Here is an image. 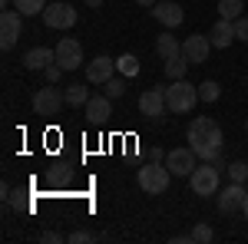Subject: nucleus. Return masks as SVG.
<instances>
[{
	"instance_id": "7",
	"label": "nucleus",
	"mask_w": 248,
	"mask_h": 244,
	"mask_svg": "<svg viewBox=\"0 0 248 244\" xmlns=\"http://www.w3.org/2000/svg\"><path fill=\"white\" fill-rule=\"evenodd\" d=\"M20 33H23V14L20 10H3L0 14V46L3 50H14Z\"/></svg>"
},
{
	"instance_id": "33",
	"label": "nucleus",
	"mask_w": 248,
	"mask_h": 244,
	"mask_svg": "<svg viewBox=\"0 0 248 244\" xmlns=\"http://www.w3.org/2000/svg\"><path fill=\"white\" fill-rule=\"evenodd\" d=\"M136 3H139V7H149V10H153V7L159 3V0H136Z\"/></svg>"
},
{
	"instance_id": "16",
	"label": "nucleus",
	"mask_w": 248,
	"mask_h": 244,
	"mask_svg": "<svg viewBox=\"0 0 248 244\" xmlns=\"http://www.w3.org/2000/svg\"><path fill=\"white\" fill-rule=\"evenodd\" d=\"M209 40L215 50H225V46H232V40H235V20H222L218 17V23L209 30Z\"/></svg>"
},
{
	"instance_id": "24",
	"label": "nucleus",
	"mask_w": 248,
	"mask_h": 244,
	"mask_svg": "<svg viewBox=\"0 0 248 244\" xmlns=\"http://www.w3.org/2000/svg\"><path fill=\"white\" fill-rule=\"evenodd\" d=\"M14 7H17L23 17H37L46 10V0H14Z\"/></svg>"
},
{
	"instance_id": "26",
	"label": "nucleus",
	"mask_w": 248,
	"mask_h": 244,
	"mask_svg": "<svg viewBox=\"0 0 248 244\" xmlns=\"http://www.w3.org/2000/svg\"><path fill=\"white\" fill-rule=\"evenodd\" d=\"M212 238H215V231H212L205 221H199V225L192 228V241H195V244H209Z\"/></svg>"
},
{
	"instance_id": "23",
	"label": "nucleus",
	"mask_w": 248,
	"mask_h": 244,
	"mask_svg": "<svg viewBox=\"0 0 248 244\" xmlns=\"http://www.w3.org/2000/svg\"><path fill=\"white\" fill-rule=\"evenodd\" d=\"M218 96H222V86H218L215 79L199 83V99H202V102H218Z\"/></svg>"
},
{
	"instance_id": "37",
	"label": "nucleus",
	"mask_w": 248,
	"mask_h": 244,
	"mask_svg": "<svg viewBox=\"0 0 248 244\" xmlns=\"http://www.w3.org/2000/svg\"><path fill=\"white\" fill-rule=\"evenodd\" d=\"M245 132H248V119H245Z\"/></svg>"
},
{
	"instance_id": "25",
	"label": "nucleus",
	"mask_w": 248,
	"mask_h": 244,
	"mask_svg": "<svg viewBox=\"0 0 248 244\" xmlns=\"http://www.w3.org/2000/svg\"><path fill=\"white\" fill-rule=\"evenodd\" d=\"M229 182H242L245 185L248 182V162H229Z\"/></svg>"
},
{
	"instance_id": "10",
	"label": "nucleus",
	"mask_w": 248,
	"mask_h": 244,
	"mask_svg": "<svg viewBox=\"0 0 248 244\" xmlns=\"http://www.w3.org/2000/svg\"><path fill=\"white\" fill-rule=\"evenodd\" d=\"M57 63L66 70V73H73V70L83 66V46H79V40H73V37L60 40L57 43Z\"/></svg>"
},
{
	"instance_id": "18",
	"label": "nucleus",
	"mask_w": 248,
	"mask_h": 244,
	"mask_svg": "<svg viewBox=\"0 0 248 244\" xmlns=\"http://www.w3.org/2000/svg\"><path fill=\"white\" fill-rule=\"evenodd\" d=\"M155 53L162 57V63L172 57H182V43L172 37V33H159V40H155Z\"/></svg>"
},
{
	"instance_id": "35",
	"label": "nucleus",
	"mask_w": 248,
	"mask_h": 244,
	"mask_svg": "<svg viewBox=\"0 0 248 244\" xmlns=\"http://www.w3.org/2000/svg\"><path fill=\"white\" fill-rule=\"evenodd\" d=\"M86 7H103V0H86Z\"/></svg>"
},
{
	"instance_id": "12",
	"label": "nucleus",
	"mask_w": 248,
	"mask_h": 244,
	"mask_svg": "<svg viewBox=\"0 0 248 244\" xmlns=\"http://www.w3.org/2000/svg\"><path fill=\"white\" fill-rule=\"evenodd\" d=\"M212 50H215V46H212V40L205 37V33H192V37L182 40V57L189 59L192 66H195V63H205Z\"/></svg>"
},
{
	"instance_id": "29",
	"label": "nucleus",
	"mask_w": 248,
	"mask_h": 244,
	"mask_svg": "<svg viewBox=\"0 0 248 244\" xmlns=\"http://www.w3.org/2000/svg\"><path fill=\"white\" fill-rule=\"evenodd\" d=\"M235 40L248 43V17H238V20H235Z\"/></svg>"
},
{
	"instance_id": "31",
	"label": "nucleus",
	"mask_w": 248,
	"mask_h": 244,
	"mask_svg": "<svg viewBox=\"0 0 248 244\" xmlns=\"http://www.w3.org/2000/svg\"><path fill=\"white\" fill-rule=\"evenodd\" d=\"M149 162H166V152L162 149H149Z\"/></svg>"
},
{
	"instance_id": "36",
	"label": "nucleus",
	"mask_w": 248,
	"mask_h": 244,
	"mask_svg": "<svg viewBox=\"0 0 248 244\" xmlns=\"http://www.w3.org/2000/svg\"><path fill=\"white\" fill-rule=\"evenodd\" d=\"M10 3H14V0H0V7H10Z\"/></svg>"
},
{
	"instance_id": "22",
	"label": "nucleus",
	"mask_w": 248,
	"mask_h": 244,
	"mask_svg": "<svg viewBox=\"0 0 248 244\" xmlns=\"http://www.w3.org/2000/svg\"><path fill=\"white\" fill-rule=\"evenodd\" d=\"M192 63L186 57H172V59H166V76L169 79H186V70H189Z\"/></svg>"
},
{
	"instance_id": "20",
	"label": "nucleus",
	"mask_w": 248,
	"mask_h": 244,
	"mask_svg": "<svg viewBox=\"0 0 248 244\" xmlns=\"http://www.w3.org/2000/svg\"><path fill=\"white\" fill-rule=\"evenodd\" d=\"M66 106H86L90 102V89L83 86V83H73V86H66Z\"/></svg>"
},
{
	"instance_id": "15",
	"label": "nucleus",
	"mask_w": 248,
	"mask_h": 244,
	"mask_svg": "<svg viewBox=\"0 0 248 244\" xmlns=\"http://www.w3.org/2000/svg\"><path fill=\"white\" fill-rule=\"evenodd\" d=\"M86 109V119L93 122V126H99V122H106L109 115H113V99L103 93V96H90V102L83 106Z\"/></svg>"
},
{
	"instance_id": "34",
	"label": "nucleus",
	"mask_w": 248,
	"mask_h": 244,
	"mask_svg": "<svg viewBox=\"0 0 248 244\" xmlns=\"http://www.w3.org/2000/svg\"><path fill=\"white\" fill-rule=\"evenodd\" d=\"M242 215H245V221H248V191H245V201H242Z\"/></svg>"
},
{
	"instance_id": "8",
	"label": "nucleus",
	"mask_w": 248,
	"mask_h": 244,
	"mask_svg": "<svg viewBox=\"0 0 248 244\" xmlns=\"http://www.w3.org/2000/svg\"><path fill=\"white\" fill-rule=\"evenodd\" d=\"M166 86H153V89H146V93L139 96V113L146 115V119H153L159 122L162 115H166Z\"/></svg>"
},
{
	"instance_id": "9",
	"label": "nucleus",
	"mask_w": 248,
	"mask_h": 244,
	"mask_svg": "<svg viewBox=\"0 0 248 244\" xmlns=\"http://www.w3.org/2000/svg\"><path fill=\"white\" fill-rule=\"evenodd\" d=\"M245 191L248 188L242 182H229L225 188H218L215 191V205L222 215H232V211H242V201H245Z\"/></svg>"
},
{
	"instance_id": "1",
	"label": "nucleus",
	"mask_w": 248,
	"mask_h": 244,
	"mask_svg": "<svg viewBox=\"0 0 248 244\" xmlns=\"http://www.w3.org/2000/svg\"><path fill=\"white\" fill-rule=\"evenodd\" d=\"M186 139H189V149L202 158V162H215L218 155H222V142H225V132L222 126L209 119V115H195L189 122V132H186Z\"/></svg>"
},
{
	"instance_id": "19",
	"label": "nucleus",
	"mask_w": 248,
	"mask_h": 244,
	"mask_svg": "<svg viewBox=\"0 0 248 244\" xmlns=\"http://www.w3.org/2000/svg\"><path fill=\"white\" fill-rule=\"evenodd\" d=\"M242 10H245V0H218V17H222V20H238V17H245Z\"/></svg>"
},
{
	"instance_id": "30",
	"label": "nucleus",
	"mask_w": 248,
	"mask_h": 244,
	"mask_svg": "<svg viewBox=\"0 0 248 244\" xmlns=\"http://www.w3.org/2000/svg\"><path fill=\"white\" fill-rule=\"evenodd\" d=\"M43 73H46V83H57V79H60L63 73H66V70H63V66H60L57 59H53V63H50V66L43 70Z\"/></svg>"
},
{
	"instance_id": "21",
	"label": "nucleus",
	"mask_w": 248,
	"mask_h": 244,
	"mask_svg": "<svg viewBox=\"0 0 248 244\" xmlns=\"http://www.w3.org/2000/svg\"><path fill=\"white\" fill-rule=\"evenodd\" d=\"M116 73H123L126 79H133V76H139V59H136L133 53H123V57L116 59Z\"/></svg>"
},
{
	"instance_id": "11",
	"label": "nucleus",
	"mask_w": 248,
	"mask_h": 244,
	"mask_svg": "<svg viewBox=\"0 0 248 244\" xmlns=\"http://www.w3.org/2000/svg\"><path fill=\"white\" fill-rule=\"evenodd\" d=\"M199 155L192 149H172V152H166V169L172 172V175H179V178H189L192 172H195V162Z\"/></svg>"
},
{
	"instance_id": "3",
	"label": "nucleus",
	"mask_w": 248,
	"mask_h": 244,
	"mask_svg": "<svg viewBox=\"0 0 248 244\" xmlns=\"http://www.w3.org/2000/svg\"><path fill=\"white\" fill-rule=\"evenodd\" d=\"M136 182L146 195H162L172 182V172L166 169V162H146L142 169L136 172Z\"/></svg>"
},
{
	"instance_id": "17",
	"label": "nucleus",
	"mask_w": 248,
	"mask_h": 244,
	"mask_svg": "<svg viewBox=\"0 0 248 244\" xmlns=\"http://www.w3.org/2000/svg\"><path fill=\"white\" fill-rule=\"evenodd\" d=\"M53 59H57V50L33 46V50H27V53H23V66H27V70H46Z\"/></svg>"
},
{
	"instance_id": "27",
	"label": "nucleus",
	"mask_w": 248,
	"mask_h": 244,
	"mask_svg": "<svg viewBox=\"0 0 248 244\" xmlns=\"http://www.w3.org/2000/svg\"><path fill=\"white\" fill-rule=\"evenodd\" d=\"M103 86H106V96H109V99H119V96L126 93V79H119V76H113V79L103 83Z\"/></svg>"
},
{
	"instance_id": "28",
	"label": "nucleus",
	"mask_w": 248,
	"mask_h": 244,
	"mask_svg": "<svg viewBox=\"0 0 248 244\" xmlns=\"http://www.w3.org/2000/svg\"><path fill=\"white\" fill-rule=\"evenodd\" d=\"M66 241L70 244H90V241H99V234H93V231H73Z\"/></svg>"
},
{
	"instance_id": "4",
	"label": "nucleus",
	"mask_w": 248,
	"mask_h": 244,
	"mask_svg": "<svg viewBox=\"0 0 248 244\" xmlns=\"http://www.w3.org/2000/svg\"><path fill=\"white\" fill-rule=\"evenodd\" d=\"M218 178H222V169H215L212 162H202V165H195V172L189 175L192 195H202V198H212V195L218 191Z\"/></svg>"
},
{
	"instance_id": "2",
	"label": "nucleus",
	"mask_w": 248,
	"mask_h": 244,
	"mask_svg": "<svg viewBox=\"0 0 248 244\" xmlns=\"http://www.w3.org/2000/svg\"><path fill=\"white\" fill-rule=\"evenodd\" d=\"M199 102V86H192L189 79H172V86H166V106L169 113H192Z\"/></svg>"
},
{
	"instance_id": "5",
	"label": "nucleus",
	"mask_w": 248,
	"mask_h": 244,
	"mask_svg": "<svg viewBox=\"0 0 248 244\" xmlns=\"http://www.w3.org/2000/svg\"><path fill=\"white\" fill-rule=\"evenodd\" d=\"M40 17H43V23H46L50 30H73L77 20H79V14L73 10V3L57 0V3H46V10H43Z\"/></svg>"
},
{
	"instance_id": "14",
	"label": "nucleus",
	"mask_w": 248,
	"mask_h": 244,
	"mask_svg": "<svg viewBox=\"0 0 248 244\" xmlns=\"http://www.w3.org/2000/svg\"><path fill=\"white\" fill-rule=\"evenodd\" d=\"M153 17L166 27V30H172V27H179L182 20H186V10L179 7V3H172V0H159L153 7Z\"/></svg>"
},
{
	"instance_id": "6",
	"label": "nucleus",
	"mask_w": 248,
	"mask_h": 244,
	"mask_svg": "<svg viewBox=\"0 0 248 244\" xmlns=\"http://www.w3.org/2000/svg\"><path fill=\"white\" fill-rule=\"evenodd\" d=\"M63 106H66V96L60 93L53 83H46L43 89L33 93V113H37V115H57Z\"/></svg>"
},
{
	"instance_id": "13",
	"label": "nucleus",
	"mask_w": 248,
	"mask_h": 244,
	"mask_svg": "<svg viewBox=\"0 0 248 244\" xmlns=\"http://www.w3.org/2000/svg\"><path fill=\"white\" fill-rule=\"evenodd\" d=\"M113 76H116V59L106 57V53H99V57H93L90 63H86V79H90V83H96V86L109 83Z\"/></svg>"
},
{
	"instance_id": "32",
	"label": "nucleus",
	"mask_w": 248,
	"mask_h": 244,
	"mask_svg": "<svg viewBox=\"0 0 248 244\" xmlns=\"http://www.w3.org/2000/svg\"><path fill=\"white\" fill-rule=\"evenodd\" d=\"M43 241H46V244H57V241H63V238H60L57 231H43Z\"/></svg>"
}]
</instances>
